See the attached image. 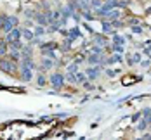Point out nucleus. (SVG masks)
I'll list each match as a JSON object with an SVG mask.
<instances>
[{
    "mask_svg": "<svg viewBox=\"0 0 151 140\" xmlns=\"http://www.w3.org/2000/svg\"><path fill=\"white\" fill-rule=\"evenodd\" d=\"M33 126L21 123H11L9 126L0 130V140H33L37 135H30V131Z\"/></svg>",
    "mask_w": 151,
    "mask_h": 140,
    "instance_id": "nucleus-1",
    "label": "nucleus"
},
{
    "mask_svg": "<svg viewBox=\"0 0 151 140\" xmlns=\"http://www.w3.org/2000/svg\"><path fill=\"white\" fill-rule=\"evenodd\" d=\"M0 68H2L4 71H7V73H14L16 71V66L9 61H0Z\"/></svg>",
    "mask_w": 151,
    "mask_h": 140,
    "instance_id": "nucleus-2",
    "label": "nucleus"
},
{
    "mask_svg": "<svg viewBox=\"0 0 151 140\" xmlns=\"http://www.w3.org/2000/svg\"><path fill=\"white\" fill-rule=\"evenodd\" d=\"M61 81H63L61 75H54V76H52V83H54V87H61Z\"/></svg>",
    "mask_w": 151,
    "mask_h": 140,
    "instance_id": "nucleus-3",
    "label": "nucleus"
},
{
    "mask_svg": "<svg viewBox=\"0 0 151 140\" xmlns=\"http://www.w3.org/2000/svg\"><path fill=\"white\" fill-rule=\"evenodd\" d=\"M17 36H19V31H17V30H14L12 33H11V35H9V42H12V40H16Z\"/></svg>",
    "mask_w": 151,
    "mask_h": 140,
    "instance_id": "nucleus-4",
    "label": "nucleus"
},
{
    "mask_svg": "<svg viewBox=\"0 0 151 140\" xmlns=\"http://www.w3.org/2000/svg\"><path fill=\"white\" fill-rule=\"evenodd\" d=\"M38 83H40V85H44V83H45V78L40 76V78H38Z\"/></svg>",
    "mask_w": 151,
    "mask_h": 140,
    "instance_id": "nucleus-5",
    "label": "nucleus"
}]
</instances>
